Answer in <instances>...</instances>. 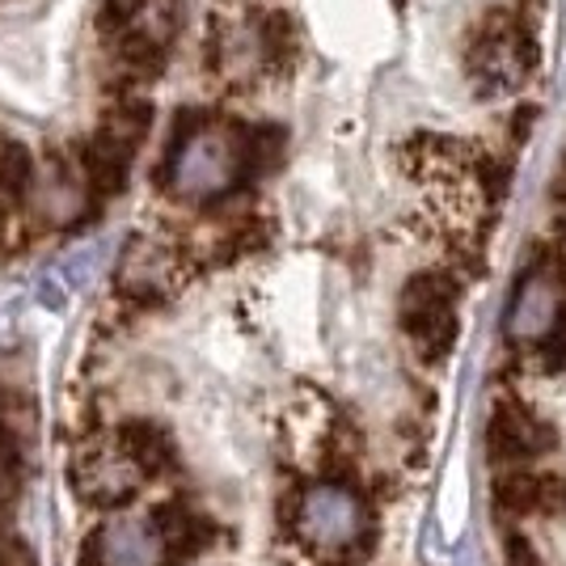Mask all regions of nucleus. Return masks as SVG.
<instances>
[{
	"label": "nucleus",
	"instance_id": "0eeeda50",
	"mask_svg": "<svg viewBox=\"0 0 566 566\" xmlns=\"http://www.w3.org/2000/svg\"><path fill=\"white\" fill-rule=\"evenodd\" d=\"M118 457L140 473V478H161V473L178 470V449H174V436L153 419H127L115 431Z\"/></svg>",
	"mask_w": 566,
	"mask_h": 566
},
{
	"label": "nucleus",
	"instance_id": "1a4fd4ad",
	"mask_svg": "<svg viewBox=\"0 0 566 566\" xmlns=\"http://www.w3.org/2000/svg\"><path fill=\"white\" fill-rule=\"evenodd\" d=\"M102 537V558L106 566H166V545L157 537V528L144 524H97Z\"/></svg>",
	"mask_w": 566,
	"mask_h": 566
},
{
	"label": "nucleus",
	"instance_id": "39448f33",
	"mask_svg": "<svg viewBox=\"0 0 566 566\" xmlns=\"http://www.w3.org/2000/svg\"><path fill=\"white\" fill-rule=\"evenodd\" d=\"M486 449L499 461H533L558 449V431L537 419L520 398H499L486 419Z\"/></svg>",
	"mask_w": 566,
	"mask_h": 566
},
{
	"label": "nucleus",
	"instance_id": "9b49d317",
	"mask_svg": "<svg viewBox=\"0 0 566 566\" xmlns=\"http://www.w3.org/2000/svg\"><path fill=\"white\" fill-rule=\"evenodd\" d=\"M537 512L566 516V473H545L542 491H537Z\"/></svg>",
	"mask_w": 566,
	"mask_h": 566
},
{
	"label": "nucleus",
	"instance_id": "9d476101",
	"mask_svg": "<svg viewBox=\"0 0 566 566\" xmlns=\"http://www.w3.org/2000/svg\"><path fill=\"white\" fill-rule=\"evenodd\" d=\"M537 491H542L537 473H528L524 465L503 470L495 478V507L507 512V516H533L537 512Z\"/></svg>",
	"mask_w": 566,
	"mask_h": 566
},
{
	"label": "nucleus",
	"instance_id": "423d86ee",
	"mask_svg": "<svg viewBox=\"0 0 566 566\" xmlns=\"http://www.w3.org/2000/svg\"><path fill=\"white\" fill-rule=\"evenodd\" d=\"M72 491L85 499L90 507L115 512L127 507L132 499L140 495V473L132 470L123 457H97V452H81L72 461Z\"/></svg>",
	"mask_w": 566,
	"mask_h": 566
},
{
	"label": "nucleus",
	"instance_id": "f8f14e48",
	"mask_svg": "<svg viewBox=\"0 0 566 566\" xmlns=\"http://www.w3.org/2000/svg\"><path fill=\"white\" fill-rule=\"evenodd\" d=\"M0 566H13V563H9V554H4V549H0Z\"/></svg>",
	"mask_w": 566,
	"mask_h": 566
},
{
	"label": "nucleus",
	"instance_id": "20e7f679",
	"mask_svg": "<svg viewBox=\"0 0 566 566\" xmlns=\"http://www.w3.org/2000/svg\"><path fill=\"white\" fill-rule=\"evenodd\" d=\"M566 317V266L558 254L542 259L537 266L524 271L516 283L507 313H503V334L512 347H537L549 334L563 326Z\"/></svg>",
	"mask_w": 566,
	"mask_h": 566
},
{
	"label": "nucleus",
	"instance_id": "7ed1b4c3",
	"mask_svg": "<svg viewBox=\"0 0 566 566\" xmlns=\"http://www.w3.org/2000/svg\"><path fill=\"white\" fill-rule=\"evenodd\" d=\"M169 182L182 199H224L245 182V169H241V153H237V136L224 132H195L190 140L174 144L169 148Z\"/></svg>",
	"mask_w": 566,
	"mask_h": 566
},
{
	"label": "nucleus",
	"instance_id": "ddd939ff",
	"mask_svg": "<svg viewBox=\"0 0 566 566\" xmlns=\"http://www.w3.org/2000/svg\"><path fill=\"white\" fill-rule=\"evenodd\" d=\"M4 516H9V512H4V507H0V524H4Z\"/></svg>",
	"mask_w": 566,
	"mask_h": 566
},
{
	"label": "nucleus",
	"instance_id": "f257e3e1",
	"mask_svg": "<svg viewBox=\"0 0 566 566\" xmlns=\"http://www.w3.org/2000/svg\"><path fill=\"white\" fill-rule=\"evenodd\" d=\"M280 520L308 554L338 558L343 566L364 563L373 542H377L368 499L352 491V482H338V478L313 482V486H296L280 503Z\"/></svg>",
	"mask_w": 566,
	"mask_h": 566
},
{
	"label": "nucleus",
	"instance_id": "f03ea898",
	"mask_svg": "<svg viewBox=\"0 0 566 566\" xmlns=\"http://www.w3.org/2000/svg\"><path fill=\"white\" fill-rule=\"evenodd\" d=\"M457 296H461V280L457 271H444V266L419 271L401 287V331L427 364H440L457 343Z\"/></svg>",
	"mask_w": 566,
	"mask_h": 566
},
{
	"label": "nucleus",
	"instance_id": "6e6552de",
	"mask_svg": "<svg viewBox=\"0 0 566 566\" xmlns=\"http://www.w3.org/2000/svg\"><path fill=\"white\" fill-rule=\"evenodd\" d=\"M148 524L157 528V537H161V545H166V558H178V563H182V558H195V554H203V549L220 537L216 520L190 512L182 499L161 503Z\"/></svg>",
	"mask_w": 566,
	"mask_h": 566
}]
</instances>
